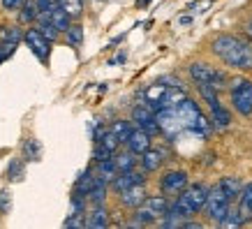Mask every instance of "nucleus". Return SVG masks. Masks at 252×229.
<instances>
[{
    "instance_id": "dca6fc26",
    "label": "nucleus",
    "mask_w": 252,
    "mask_h": 229,
    "mask_svg": "<svg viewBox=\"0 0 252 229\" xmlns=\"http://www.w3.org/2000/svg\"><path fill=\"white\" fill-rule=\"evenodd\" d=\"M164 93H167V86L164 84H153L151 88H146V95H144V102L148 107L153 109V111H160L162 109V98H164Z\"/></svg>"
},
{
    "instance_id": "2eb2a0df",
    "label": "nucleus",
    "mask_w": 252,
    "mask_h": 229,
    "mask_svg": "<svg viewBox=\"0 0 252 229\" xmlns=\"http://www.w3.org/2000/svg\"><path fill=\"white\" fill-rule=\"evenodd\" d=\"M208 185H204V183H194V185H188L185 188V197L190 199V204L194 206V211H201V206H204V201H206V197H208Z\"/></svg>"
},
{
    "instance_id": "f8f14e48",
    "label": "nucleus",
    "mask_w": 252,
    "mask_h": 229,
    "mask_svg": "<svg viewBox=\"0 0 252 229\" xmlns=\"http://www.w3.org/2000/svg\"><path fill=\"white\" fill-rule=\"evenodd\" d=\"M238 215H241V220L245 222H250L252 220V181L250 183H245L243 188H241V192H238Z\"/></svg>"
},
{
    "instance_id": "f03ea898",
    "label": "nucleus",
    "mask_w": 252,
    "mask_h": 229,
    "mask_svg": "<svg viewBox=\"0 0 252 229\" xmlns=\"http://www.w3.org/2000/svg\"><path fill=\"white\" fill-rule=\"evenodd\" d=\"M231 88V104L243 118H250L252 116V81L245 79V76H238L234 81H229Z\"/></svg>"
},
{
    "instance_id": "412c9836",
    "label": "nucleus",
    "mask_w": 252,
    "mask_h": 229,
    "mask_svg": "<svg viewBox=\"0 0 252 229\" xmlns=\"http://www.w3.org/2000/svg\"><path fill=\"white\" fill-rule=\"evenodd\" d=\"M23 160L26 162H37L42 160V144H39L35 137H28L23 141Z\"/></svg>"
},
{
    "instance_id": "f704fd0d",
    "label": "nucleus",
    "mask_w": 252,
    "mask_h": 229,
    "mask_svg": "<svg viewBox=\"0 0 252 229\" xmlns=\"http://www.w3.org/2000/svg\"><path fill=\"white\" fill-rule=\"evenodd\" d=\"M107 158H114V155H111L102 144L95 141V146H93V162H102V160H107Z\"/></svg>"
},
{
    "instance_id": "4be33fe9",
    "label": "nucleus",
    "mask_w": 252,
    "mask_h": 229,
    "mask_svg": "<svg viewBox=\"0 0 252 229\" xmlns=\"http://www.w3.org/2000/svg\"><path fill=\"white\" fill-rule=\"evenodd\" d=\"M93 183H95V171H93L91 167H86L81 174H79V178H77V183H74V192L77 195H88L91 192V188H93Z\"/></svg>"
},
{
    "instance_id": "1a4fd4ad",
    "label": "nucleus",
    "mask_w": 252,
    "mask_h": 229,
    "mask_svg": "<svg viewBox=\"0 0 252 229\" xmlns=\"http://www.w3.org/2000/svg\"><path fill=\"white\" fill-rule=\"evenodd\" d=\"M125 146H127L134 155H141L146 148H151V146H153V137H151L148 132H144L141 128H132V132H130V137H127V141H125Z\"/></svg>"
},
{
    "instance_id": "bb28decb",
    "label": "nucleus",
    "mask_w": 252,
    "mask_h": 229,
    "mask_svg": "<svg viewBox=\"0 0 252 229\" xmlns=\"http://www.w3.org/2000/svg\"><path fill=\"white\" fill-rule=\"evenodd\" d=\"M218 185H220V190L224 192V195H227V199H229V201H234V199L238 197L241 188H243V183L238 181L236 176H224V178H222V181H220Z\"/></svg>"
},
{
    "instance_id": "20e7f679",
    "label": "nucleus",
    "mask_w": 252,
    "mask_h": 229,
    "mask_svg": "<svg viewBox=\"0 0 252 229\" xmlns=\"http://www.w3.org/2000/svg\"><path fill=\"white\" fill-rule=\"evenodd\" d=\"M155 121H158V128H160V134H167L171 141H174L181 132H183V121L181 116L176 114L174 107H164L160 111H155Z\"/></svg>"
},
{
    "instance_id": "a19ab883",
    "label": "nucleus",
    "mask_w": 252,
    "mask_h": 229,
    "mask_svg": "<svg viewBox=\"0 0 252 229\" xmlns=\"http://www.w3.org/2000/svg\"><path fill=\"white\" fill-rule=\"evenodd\" d=\"M248 31H250V33H252V19H250V26H248Z\"/></svg>"
},
{
    "instance_id": "5701e85b",
    "label": "nucleus",
    "mask_w": 252,
    "mask_h": 229,
    "mask_svg": "<svg viewBox=\"0 0 252 229\" xmlns=\"http://www.w3.org/2000/svg\"><path fill=\"white\" fill-rule=\"evenodd\" d=\"M63 35H65V44L72 49H79L84 44V26L81 23H69V28Z\"/></svg>"
},
{
    "instance_id": "423d86ee",
    "label": "nucleus",
    "mask_w": 252,
    "mask_h": 229,
    "mask_svg": "<svg viewBox=\"0 0 252 229\" xmlns=\"http://www.w3.org/2000/svg\"><path fill=\"white\" fill-rule=\"evenodd\" d=\"M190 183V178H188V171L183 169H169L167 174L160 178V192L162 195H167V197H176L178 192H183Z\"/></svg>"
},
{
    "instance_id": "9d476101",
    "label": "nucleus",
    "mask_w": 252,
    "mask_h": 229,
    "mask_svg": "<svg viewBox=\"0 0 252 229\" xmlns=\"http://www.w3.org/2000/svg\"><path fill=\"white\" fill-rule=\"evenodd\" d=\"M174 109H176V114L181 116V121H183L185 128H190V123L194 121V118H197L199 114H201L199 104H197V102H194L192 98H188V95H185V98L181 99V102H178V104H176Z\"/></svg>"
},
{
    "instance_id": "0eeeda50",
    "label": "nucleus",
    "mask_w": 252,
    "mask_h": 229,
    "mask_svg": "<svg viewBox=\"0 0 252 229\" xmlns=\"http://www.w3.org/2000/svg\"><path fill=\"white\" fill-rule=\"evenodd\" d=\"M146 197H148L146 183H134V185H130L127 190H123L121 195H118V199H121V204H123L125 208H130V211H134L137 206H141Z\"/></svg>"
},
{
    "instance_id": "7ed1b4c3",
    "label": "nucleus",
    "mask_w": 252,
    "mask_h": 229,
    "mask_svg": "<svg viewBox=\"0 0 252 229\" xmlns=\"http://www.w3.org/2000/svg\"><path fill=\"white\" fill-rule=\"evenodd\" d=\"M229 204L231 201L227 199V195L220 190V185H215V188L208 190V197H206V201H204L201 211H204V215H206L211 222H220L222 218H224V213H227Z\"/></svg>"
},
{
    "instance_id": "c85d7f7f",
    "label": "nucleus",
    "mask_w": 252,
    "mask_h": 229,
    "mask_svg": "<svg viewBox=\"0 0 252 229\" xmlns=\"http://www.w3.org/2000/svg\"><path fill=\"white\" fill-rule=\"evenodd\" d=\"M21 39H23L21 23H14V26H0V42H14V44H19Z\"/></svg>"
},
{
    "instance_id": "39448f33",
    "label": "nucleus",
    "mask_w": 252,
    "mask_h": 229,
    "mask_svg": "<svg viewBox=\"0 0 252 229\" xmlns=\"http://www.w3.org/2000/svg\"><path fill=\"white\" fill-rule=\"evenodd\" d=\"M23 42H26V46L31 49L32 54L37 56L39 63H49L51 44H54V42H49V39H46L37 28H28V31H23Z\"/></svg>"
},
{
    "instance_id": "f257e3e1",
    "label": "nucleus",
    "mask_w": 252,
    "mask_h": 229,
    "mask_svg": "<svg viewBox=\"0 0 252 229\" xmlns=\"http://www.w3.org/2000/svg\"><path fill=\"white\" fill-rule=\"evenodd\" d=\"M211 51L229 67L243 69V72L252 69V44L241 39L238 35H231V33L215 35L211 42Z\"/></svg>"
},
{
    "instance_id": "ea45409f",
    "label": "nucleus",
    "mask_w": 252,
    "mask_h": 229,
    "mask_svg": "<svg viewBox=\"0 0 252 229\" xmlns=\"http://www.w3.org/2000/svg\"><path fill=\"white\" fill-rule=\"evenodd\" d=\"M137 5H139V7H144V5H148V0H139Z\"/></svg>"
},
{
    "instance_id": "393cba45",
    "label": "nucleus",
    "mask_w": 252,
    "mask_h": 229,
    "mask_svg": "<svg viewBox=\"0 0 252 229\" xmlns=\"http://www.w3.org/2000/svg\"><path fill=\"white\" fill-rule=\"evenodd\" d=\"M49 21L54 23V28L63 35V33L69 28V23H72V16H69L63 7H56L54 12H49Z\"/></svg>"
},
{
    "instance_id": "f3484780",
    "label": "nucleus",
    "mask_w": 252,
    "mask_h": 229,
    "mask_svg": "<svg viewBox=\"0 0 252 229\" xmlns=\"http://www.w3.org/2000/svg\"><path fill=\"white\" fill-rule=\"evenodd\" d=\"M118 174V167H116L114 158H107V160L102 162H95V176H97L99 181H104V183H111Z\"/></svg>"
},
{
    "instance_id": "58836bf2",
    "label": "nucleus",
    "mask_w": 252,
    "mask_h": 229,
    "mask_svg": "<svg viewBox=\"0 0 252 229\" xmlns=\"http://www.w3.org/2000/svg\"><path fill=\"white\" fill-rule=\"evenodd\" d=\"M65 227H84V215H72L65 220Z\"/></svg>"
},
{
    "instance_id": "c9c22d12",
    "label": "nucleus",
    "mask_w": 252,
    "mask_h": 229,
    "mask_svg": "<svg viewBox=\"0 0 252 229\" xmlns=\"http://www.w3.org/2000/svg\"><path fill=\"white\" fill-rule=\"evenodd\" d=\"M12 211V192L0 190V213H9Z\"/></svg>"
},
{
    "instance_id": "7c9ffc66",
    "label": "nucleus",
    "mask_w": 252,
    "mask_h": 229,
    "mask_svg": "<svg viewBox=\"0 0 252 229\" xmlns=\"http://www.w3.org/2000/svg\"><path fill=\"white\" fill-rule=\"evenodd\" d=\"M58 7H63L72 16V21L84 14V0H58Z\"/></svg>"
},
{
    "instance_id": "a878e982",
    "label": "nucleus",
    "mask_w": 252,
    "mask_h": 229,
    "mask_svg": "<svg viewBox=\"0 0 252 229\" xmlns=\"http://www.w3.org/2000/svg\"><path fill=\"white\" fill-rule=\"evenodd\" d=\"M132 121H125V118H116L111 125H109V132H114L116 139L121 141V144H125L127 141V137H130V132H132Z\"/></svg>"
},
{
    "instance_id": "9b49d317",
    "label": "nucleus",
    "mask_w": 252,
    "mask_h": 229,
    "mask_svg": "<svg viewBox=\"0 0 252 229\" xmlns=\"http://www.w3.org/2000/svg\"><path fill=\"white\" fill-rule=\"evenodd\" d=\"M84 227L91 229H99V227H109V211L104 208V204H95V206L84 213Z\"/></svg>"
},
{
    "instance_id": "cd10ccee",
    "label": "nucleus",
    "mask_w": 252,
    "mask_h": 229,
    "mask_svg": "<svg viewBox=\"0 0 252 229\" xmlns=\"http://www.w3.org/2000/svg\"><path fill=\"white\" fill-rule=\"evenodd\" d=\"M23 176H26V160L23 158H12L7 164V181L19 183V181H23Z\"/></svg>"
},
{
    "instance_id": "4c0bfd02",
    "label": "nucleus",
    "mask_w": 252,
    "mask_h": 229,
    "mask_svg": "<svg viewBox=\"0 0 252 229\" xmlns=\"http://www.w3.org/2000/svg\"><path fill=\"white\" fill-rule=\"evenodd\" d=\"M23 0H0V7L5 9V12H16V9L21 7Z\"/></svg>"
},
{
    "instance_id": "2f4dec72",
    "label": "nucleus",
    "mask_w": 252,
    "mask_h": 229,
    "mask_svg": "<svg viewBox=\"0 0 252 229\" xmlns=\"http://www.w3.org/2000/svg\"><path fill=\"white\" fill-rule=\"evenodd\" d=\"M197 88H199V95L204 98V102H206L208 107H215V104H220L218 91H215L211 84H197Z\"/></svg>"
},
{
    "instance_id": "c756f323",
    "label": "nucleus",
    "mask_w": 252,
    "mask_h": 229,
    "mask_svg": "<svg viewBox=\"0 0 252 229\" xmlns=\"http://www.w3.org/2000/svg\"><path fill=\"white\" fill-rule=\"evenodd\" d=\"M190 132H194V134H199V137H208V132L213 130V123L208 121L204 114H199L194 121L190 123V128H188Z\"/></svg>"
},
{
    "instance_id": "ddd939ff",
    "label": "nucleus",
    "mask_w": 252,
    "mask_h": 229,
    "mask_svg": "<svg viewBox=\"0 0 252 229\" xmlns=\"http://www.w3.org/2000/svg\"><path fill=\"white\" fill-rule=\"evenodd\" d=\"M188 72H190L192 81L194 84H215V72L218 69H213L211 65H206V63H192L190 67H188Z\"/></svg>"
},
{
    "instance_id": "a211bd4d",
    "label": "nucleus",
    "mask_w": 252,
    "mask_h": 229,
    "mask_svg": "<svg viewBox=\"0 0 252 229\" xmlns=\"http://www.w3.org/2000/svg\"><path fill=\"white\" fill-rule=\"evenodd\" d=\"M19 12V23L21 26H31V23H35V19H37L39 9H37V2L35 0H23L21 7L16 9Z\"/></svg>"
},
{
    "instance_id": "aec40b11",
    "label": "nucleus",
    "mask_w": 252,
    "mask_h": 229,
    "mask_svg": "<svg viewBox=\"0 0 252 229\" xmlns=\"http://www.w3.org/2000/svg\"><path fill=\"white\" fill-rule=\"evenodd\" d=\"M107 192H109V183H104V181H99L97 176H95V183H93L91 192L86 195V199H88V204H104L107 201Z\"/></svg>"
},
{
    "instance_id": "6ab92c4d",
    "label": "nucleus",
    "mask_w": 252,
    "mask_h": 229,
    "mask_svg": "<svg viewBox=\"0 0 252 229\" xmlns=\"http://www.w3.org/2000/svg\"><path fill=\"white\" fill-rule=\"evenodd\" d=\"M114 162L116 167H118V171H130V169H134L139 164V155H134V153L127 148V151H116L114 153Z\"/></svg>"
},
{
    "instance_id": "4468645a",
    "label": "nucleus",
    "mask_w": 252,
    "mask_h": 229,
    "mask_svg": "<svg viewBox=\"0 0 252 229\" xmlns=\"http://www.w3.org/2000/svg\"><path fill=\"white\" fill-rule=\"evenodd\" d=\"M169 204H171V201H169L167 195H148V197L144 199V206L148 208L158 220H162V218L169 213Z\"/></svg>"
},
{
    "instance_id": "473e14b6",
    "label": "nucleus",
    "mask_w": 252,
    "mask_h": 229,
    "mask_svg": "<svg viewBox=\"0 0 252 229\" xmlns=\"http://www.w3.org/2000/svg\"><path fill=\"white\" fill-rule=\"evenodd\" d=\"M220 227H241L243 225V220H241V215H238V211L236 208H231V204H229V208H227V213H224V218H222L220 222H218Z\"/></svg>"
},
{
    "instance_id": "72a5a7b5",
    "label": "nucleus",
    "mask_w": 252,
    "mask_h": 229,
    "mask_svg": "<svg viewBox=\"0 0 252 229\" xmlns=\"http://www.w3.org/2000/svg\"><path fill=\"white\" fill-rule=\"evenodd\" d=\"M97 144H102V146H104V148H107V151L111 153V155H114V153L118 151V148H121V141L116 139V134H114V132H109V128H107V132H104V134H102V137L97 139Z\"/></svg>"
},
{
    "instance_id": "e433bc0d",
    "label": "nucleus",
    "mask_w": 252,
    "mask_h": 229,
    "mask_svg": "<svg viewBox=\"0 0 252 229\" xmlns=\"http://www.w3.org/2000/svg\"><path fill=\"white\" fill-rule=\"evenodd\" d=\"M35 2H37V9L44 12V14H49V12H54L58 7V0H35Z\"/></svg>"
},
{
    "instance_id": "6e6552de",
    "label": "nucleus",
    "mask_w": 252,
    "mask_h": 229,
    "mask_svg": "<svg viewBox=\"0 0 252 229\" xmlns=\"http://www.w3.org/2000/svg\"><path fill=\"white\" fill-rule=\"evenodd\" d=\"M164 160H167V158H164V151H162V148H153V146L146 148V151L139 155L141 169H144L146 174H155V171L164 164Z\"/></svg>"
},
{
    "instance_id": "b1692460",
    "label": "nucleus",
    "mask_w": 252,
    "mask_h": 229,
    "mask_svg": "<svg viewBox=\"0 0 252 229\" xmlns=\"http://www.w3.org/2000/svg\"><path fill=\"white\" fill-rule=\"evenodd\" d=\"M211 111H213V128L215 130H227L231 125V114L229 109H224L222 104H215V107H211Z\"/></svg>"
}]
</instances>
